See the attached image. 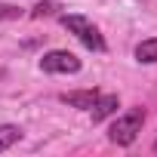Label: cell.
<instances>
[{
  "label": "cell",
  "instance_id": "ba28073f",
  "mask_svg": "<svg viewBox=\"0 0 157 157\" xmlns=\"http://www.w3.org/2000/svg\"><path fill=\"white\" fill-rule=\"evenodd\" d=\"M56 10H59V3H49V0H46V3H37V6L31 10V16H34V19H43V16H52Z\"/></svg>",
  "mask_w": 157,
  "mask_h": 157
},
{
  "label": "cell",
  "instance_id": "7a4b0ae2",
  "mask_svg": "<svg viewBox=\"0 0 157 157\" xmlns=\"http://www.w3.org/2000/svg\"><path fill=\"white\" fill-rule=\"evenodd\" d=\"M62 25L80 40L83 46H90V49H96V52L105 49V37L99 34V28H96L90 19H83V16H62Z\"/></svg>",
  "mask_w": 157,
  "mask_h": 157
},
{
  "label": "cell",
  "instance_id": "277c9868",
  "mask_svg": "<svg viewBox=\"0 0 157 157\" xmlns=\"http://www.w3.org/2000/svg\"><path fill=\"white\" fill-rule=\"evenodd\" d=\"M96 99H99V93H96V90H74V93H65V96H62V102H65V105L80 108V111H90V108L96 105Z\"/></svg>",
  "mask_w": 157,
  "mask_h": 157
},
{
  "label": "cell",
  "instance_id": "3957f363",
  "mask_svg": "<svg viewBox=\"0 0 157 157\" xmlns=\"http://www.w3.org/2000/svg\"><path fill=\"white\" fill-rule=\"evenodd\" d=\"M40 68L46 74H77L80 71V59L68 49H49L43 59H40Z\"/></svg>",
  "mask_w": 157,
  "mask_h": 157
},
{
  "label": "cell",
  "instance_id": "8992f818",
  "mask_svg": "<svg viewBox=\"0 0 157 157\" xmlns=\"http://www.w3.org/2000/svg\"><path fill=\"white\" fill-rule=\"evenodd\" d=\"M136 59H139L142 65H154V62H157V37L142 40V43L136 46Z\"/></svg>",
  "mask_w": 157,
  "mask_h": 157
},
{
  "label": "cell",
  "instance_id": "6da1fadb",
  "mask_svg": "<svg viewBox=\"0 0 157 157\" xmlns=\"http://www.w3.org/2000/svg\"><path fill=\"white\" fill-rule=\"evenodd\" d=\"M142 123H145V108H132V111L120 114V117L111 123L108 139H111L114 145H132L136 136L142 132Z\"/></svg>",
  "mask_w": 157,
  "mask_h": 157
},
{
  "label": "cell",
  "instance_id": "9c48e42d",
  "mask_svg": "<svg viewBox=\"0 0 157 157\" xmlns=\"http://www.w3.org/2000/svg\"><path fill=\"white\" fill-rule=\"evenodd\" d=\"M19 16H22L19 6H13V3H0V22H6V19H19Z\"/></svg>",
  "mask_w": 157,
  "mask_h": 157
},
{
  "label": "cell",
  "instance_id": "5b68a950",
  "mask_svg": "<svg viewBox=\"0 0 157 157\" xmlns=\"http://www.w3.org/2000/svg\"><path fill=\"white\" fill-rule=\"evenodd\" d=\"M117 108H120V102H117V96H99L96 99V105L90 108L93 111V123H102L105 117H111V114H117Z\"/></svg>",
  "mask_w": 157,
  "mask_h": 157
},
{
  "label": "cell",
  "instance_id": "30bf717a",
  "mask_svg": "<svg viewBox=\"0 0 157 157\" xmlns=\"http://www.w3.org/2000/svg\"><path fill=\"white\" fill-rule=\"evenodd\" d=\"M154 151H157V142H154Z\"/></svg>",
  "mask_w": 157,
  "mask_h": 157
},
{
  "label": "cell",
  "instance_id": "52a82bcc",
  "mask_svg": "<svg viewBox=\"0 0 157 157\" xmlns=\"http://www.w3.org/2000/svg\"><path fill=\"white\" fill-rule=\"evenodd\" d=\"M19 139H22V126H16V123H3L0 126V151H10Z\"/></svg>",
  "mask_w": 157,
  "mask_h": 157
}]
</instances>
